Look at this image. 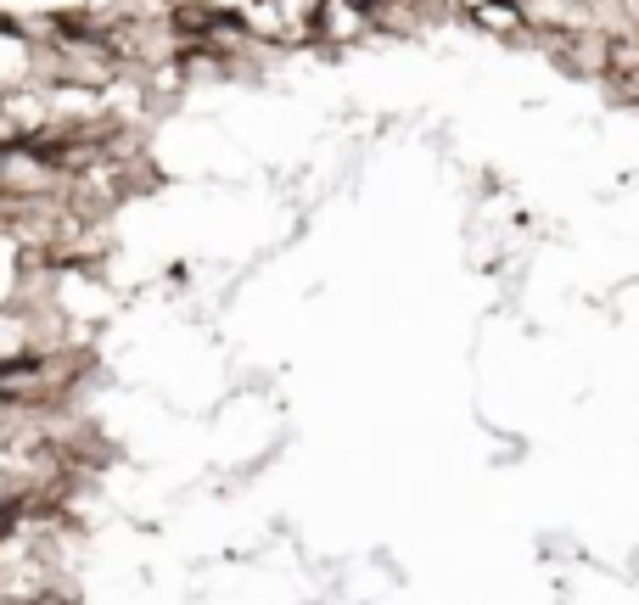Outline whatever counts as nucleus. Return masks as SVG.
Here are the masks:
<instances>
[]
</instances>
